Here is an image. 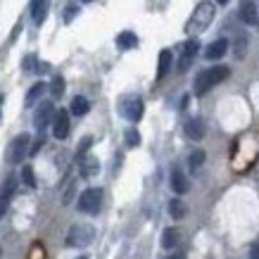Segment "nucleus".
<instances>
[{
    "label": "nucleus",
    "instance_id": "6e6552de",
    "mask_svg": "<svg viewBox=\"0 0 259 259\" xmlns=\"http://www.w3.org/2000/svg\"><path fill=\"white\" fill-rule=\"evenodd\" d=\"M69 112L67 110H60L55 112V119H53V136H55L57 141H64L67 136H69Z\"/></svg>",
    "mask_w": 259,
    "mask_h": 259
},
{
    "label": "nucleus",
    "instance_id": "0eeeda50",
    "mask_svg": "<svg viewBox=\"0 0 259 259\" xmlns=\"http://www.w3.org/2000/svg\"><path fill=\"white\" fill-rule=\"evenodd\" d=\"M53 119H55V107H53V102H40V107L36 110V114H33V126L43 134L48 126L53 124Z\"/></svg>",
    "mask_w": 259,
    "mask_h": 259
},
{
    "label": "nucleus",
    "instance_id": "f257e3e1",
    "mask_svg": "<svg viewBox=\"0 0 259 259\" xmlns=\"http://www.w3.org/2000/svg\"><path fill=\"white\" fill-rule=\"evenodd\" d=\"M228 76H231V69H228L226 64L209 67V69H204L197 74L195 83H193V91H195V95H204V93H209L214 86H219L221 81H226Z\"/></svg>",
    "mask_w": 259,
    "mask_h": 259
},
{
    "label": "nucleus",
    "instance_id": "bb28decb",
    "mask_svg": "<svg viewBox=\"0 0 259 259\" xmlns=\"http://www.w3.org/2000/svg\"><path fill=\"white\" fill-rule=\"evenodd\" d=\"M50 93H53V98H60V95L64 93V79L62 76H55V79H53V83H50Z\"/></svg>",
    "mask_w": 259,
    "mask_h": 259
},
{
    "label": "nucleus",
    "instance_id": "2f4dec72",
    "mask_svg": "<svg viewBox=\"0 0 259 259\" xmlns=\"http://www.w3.org/2000/svg\"><path fill=\"white\" fill-rule=\"evenodd\" d=\"M214 3H217V5H226L228 0H214Z\"/></svg>",
    "mask_w": 259,
    "mask_h": 259
},
{
    "label": "nucleus",
    "instance_id": "4468645a",
    "mask_svg": "<svg viewBox=\"0 0 259 259\" xmlns=\"http://www.w3.org/2000/svg\"><path fill=\"white\" fill-rule=\"evenodd\" d=\"M171 188L176 195H186L190 190L188 179H186V174L181 171V169H171Z\"/></svg>",
    "mask_w": 259,
    "mask_h": 259
},
{
    "label": "nucleus",
    "instance_id": "c756f323",
    "mask_svg": "<svg viewBox=\"0 0 259 259\" xmlns=\"http://www.w3.org/2000/svg\"><path fill=\"white\" fill-rule=\"evenodd\" d=\"M91 143H93V138H83V141H81L79 150H76V157H83V155H86V150L91 148Z\"/></svg>",
    "mask_w": 259,
    "mask_h": 259
},
{
    "label": "nucleus",
    "instance_id": "393cba45",
    "mask_svg": "<svg viewBox=\"0 0 259 259\" xmlns=\"http://www.w3.org/2000/svg\"><path fill=\"white\" fill-rule=\"evenodd\" d=\"M245 48H247V36H245V33H238L236 50H233V53H236V57H238V60H243V57H245Z\"/></svg>",
    "mask_w": 259,
    "mask_h": 259
},
{
    "label": "nucleus",
    "instance_id": "a878e982",
    "mask_svg": "<svg viewBox=\"0 0 259 259\" xmlns=\"http://www.w3.org/2000/svg\"><path fill=\"white\" fill-rule=\"evenodd\" d=\"M124 138H126V145L128 148H136V145H141V134L136 131V128H128L124 134Z\"/></svg>",
    "mask_w": 259,
    "mask_h": 259
},
{
    "label": "nucleus",
    "instance_id": "f03ea898",
    "mask_svg": "<svg viewBox=\"0 0 259 259\" xmlns=\"http://www.w3.org/2000/svg\"><path fill=\"white\" fill-rule=\"evenodd\" d=\"M214 3H209V0H202V3H197V8L193 10V15H190L188 24H186V31L190 33V36H195V33H202L209 29V24H212L214 19Z\"/></svg>",
    "mask_w": 259,
    "mask_h": 259
},
{
    "label": "nucleus",
    "instance_id": "9b49d317",
    "mask_svg": "<svg viewBox=\"0 0 259 259\" xmlns=\"http://www.w3.org/2000/svg\"><path fill=\"white\" fill-rule=\"evenodd\" d=\"M183 134H186V138H190V141H202L204 138V121L202 119H188L186 124H183Z\"/></svg>",
    "mask_w": 259,
    "mask_h": 259
},
{
    "label": "nucleus",
    "instance_id": "412c9836",
    "mask_svg": "<svg viewBox=\"0 0 259 259\" xmlns=\"http://www.w3.org/2000/svg\"><path fill=\"white\" fill-rule=\"evenodd\" d=\"M169 67H171V50H162L159 53V62H157V79H164Z\"/></svg>",
    "mask_w": 259,
    "mask_h": 259
},
{
    "label": "nucleus",
    "instance_id": "7c9ffc66",
    "mask_svg": "<svg viewBox=\"0 0 259 259\" xmlns=\"http://www.w3.org/2000/svg\"><path fill=\"white\" fill-rule=\"evenodd\" d=\"M43 143H46V141H43V136H40L38 141L33 143V148H31V152H29V155H36V152H38V150H40V148H43Z\"/></svg>",
    "mask_w": 259,
    "mask_h": 259
},
{
    "label": "nucleus",
    "instance_id": "f3484780",
    "mask_svg": "<svg viewBox=\"0 0 259 259\" xmlns=\"http://www.w3.org/2000/svg\"><path fill=\"white\" fill-rule=\"evenodd\" d=\"M117 46L121 48V50H134V48L138 46V36H136L134 31H121L117 36Z\"/></svg>",
    "mask_w": 259,
    "mask_h": 259
},
{
    "label": "nucleus",
    "instance_id": "1a4fd4ad",
    "mask_svg": "<svg viewBox=\"0 0 259 259\" xmlns=\"http://www.w3.org/2000/svg\"><path fill=\"white\" fill-rule=\"evenodd\" d=\"M197 50H200V40L197 38L186 40L183 53H181V57H179V71H188V67L193 64V60H195V55H197Z\"/></svg>",
    "mask_w": 259,
    "mask_h": 259
},
{
    "label": "nucleus",
    "instance_id": "423d86ee",
    "mask_svg": "<svg viewBox=\"0 0 259 259\" xmlns=\"http://www.w3.org/2000/svg\"><path fill=\"white\" fill-rule=\"evenodd\" d=\"M102 207V190L100 188H86L79 195V209L83 214H98Z\"/></svg>",
    "mask_w": 259,
    "mask_h": 259
},
{
    "label": "nucleus",
    "instance_id": "ddd939ff",
    "mask_svg": "<svg viewBox=\"0 0 259 259\" xmlns=\"http://www.w3.org/2000/svg\"><path fill=\"white\" fill-rule=\"evenodd\" d=\"M238 15H240V19H243L245 24H257L259 22L254 0H240V10H238Z\"/></svg>",
    "mask_w": 259,
    "mask_h": 259
},
{
    "label": "nucleus",
    "instance_id": "a211bd4d",
    "mask_svg": "<svg viewBox=\"0 0 259 259\" xmlns=\"http://www.w3.org/2000/svg\"><path fill=\"white\" fill-rule=\"evenodd\" d=\"M48 15V0H31V17L36 24H43Z\"/></svg>",
    "mask_w": 259,
    "mask_h": 259
},
{
    "label": "nucleus",
    "instance_id": "f8f14e48",
    "mask_svg": "<svg viewBox=\"0 0 259 259\" xmlns=\"http://www.w3.org/2000/svg\"><path fill=\"white\" fill-rule=\"evenodd\" d=\"M79 171L83 179H93L95 174L100 171V162L93 155H83V157H79Z\"/></svg>",
    "mask_w": 259,
    "mask_h": 259
},
{
    "label": "nucleus",
    "instance_id": "20e7f679",
    "mask_svg": "<svg viewBox=\"0 0 259 259\" xmlns=\"http://www.w3.org/2000/svg\"><path fill=\"white\" fill-rule=\"evenodd\" d=\"M119 112H121V117L128 119V121H141L143 119V112H145V105L138 95H126L119 100Z\"/></svg>",
    "mask_w": 259,
    "mask_h": 259
},
{
    "label": "nucleus",
    "instance_id": "cd10ccee",
    "mask_svg": "<svg viewBox=\"0 0 259 259\" xmlns=\"http://www.w3.org/2000/svg\"><path fill=\"white\" fill-rule=\"evenodd\" d=\"M36 69H38V60H36V55L24 57V71H36Z\"/></svg>",
    "mask_w": 259,
    "mask_h": 259
},
{
    "label": "nucleus",
    "instance_id": "5701e85b",
    "mask_svg": "<svg viewBox=\"0 0 259 259\" xmlns=\"http://www.w3.org/2000/svg\"><path fill=\"white\" fill-rule=\"evenodd\" d=\"M169 214H171L174 219H183L186 217V204L181 202V200H171L169 202Z\"/></svg>",
    "mask_w": 259,
    "mask_h": 259
},
{
    "label": "nucleus",
    "instance_id": "4be33fe9",
    "mask_svg": "<svg viewBox=\"0 0 259 259\" xmlns=\"http://www.w3.org/2000/svg\"><path fill=\"white\" fill-rule=\"evenodd\" d=\"M204 157H207V155H204V150H193V152H190V157H188V166L193 169V171H197V169L204 164Z\"/></svg>",
    "mask_w": 259,
    "mask_h": 259
},
{
    "label": "nucleus",
    "instance_id": "72a5a7b5",
    "mask_svg": "<svg viewBox=\"0 0 259 259\" xmlns=\"http://www.w3.org/2000/svg\"><path fill=\"white\" fill-rule=\"evenodd\" d=\"M81 3H93V0H81Z\"/></svg>",
    "mask_w": 259,
    "mask_h": 259
},
{
    "label": "nucleus",
    "instance_id": "9d476101",
    "mask_svg": "<svg viewBox=\"0 0 259 259\" xmlns=\"http://www.w3.org/2000/svg\"><path fill=\"white\" fill-rule=\"evenodd\" d=\"M15 193H17V176H8V181L0 188V217L5 214V209H8L10 200L15 197Z\"/></svg>",
    "mask_w": 259,
    "mask_h": 259
},
{
    "label": "nucleus",
    "instance_id": "b1692460",
    "mask_svg": "<svg viewBox=\"0 0 259 259\" xmlns=\"http://www.w3.org/2000/svg\"><path fill=\"white\" fill-rule=\"evenodd\" d=\"M22 181L24 186H29V188H36V176H33V169L29 164L22 166Z\"/></svg>",
    "mask_w": 259,
    "mask_h": 259
},
{
    "label": "nucleus",
    "instance_id": "f704fd0d",
    "mask_svg": "<svg viewBox=\"0 0 259 259\" xmlns=\"http://www.w3.org/2000/svg\"><path fill=\"white\" fill-rule=\"evenodd\" d=\"M79 259H86V257H79Z\"/></svg>",
    "mask_w": 259,
    "mask_h": 259
},
{
    "label": "nucleus",
    "instance_id": "c85d7f7f",
    "mask_svg": "<svg viewBox=\"0 0 259 259\" xmlns=\"http://www.w3.org/2000/svg\"><path fill=\"white\" fill-rule=\"evenodd\" d=\"M76 15H79V8H76V5H67V8H64V22L67 24H69Z\"/></svg>",
    "mask_w": 259,
    "mask_h": 259
},
{
    "label": "nucleus",
    "instance_id": "dca6fc26",
    "mask_svg": "<svg viewBox=\"0 0 259 259\" xmlns=\"http://www.w3.org/2000/svg\"><path fill=\"white\" fill-rule=\"evenodd\" d=\"M88 110H91V102H88L83 95H76V98L71 100L69 112L74 114V117H83V114H88Z\"/></svg>",
    "mask_w": 259,
    "mask_h": 259
},
{
    "label": "nucleus",
    "instance_id": "6ab92c4d",
    "mask_svg": "<svg viewBox=\"0 0 259 259\" xmlns=\"http://www.w3.org/2000/svg\"><path fill=\"white\" fill-rule=\"evenodd\" d=\"M179 240H181L179 228H166L164 233H162V247H164V250H174V247L179 245Z\"/></svg>",
    "mask_w": 259,
    "mask_h": 259
},
{
    "label": "nucleus",
    "instance_id": "473e14b6",
    "mask_svg": "<svg viewBox=\"0 0 259 259\" xmlns=\"http://www.w3.org/2000/svg\"><path fill=\"white\" fill-rule=\"evenodd\" d=\"M0 105H3V95H0ZM0 117H3V114H0Z\"/></svg>",
    "mask_w": 259,
    "mask_h": 259
},
{
    "label": "nucleus",
    "instance_id": "39448f33",
    "mask_svg": "<svg viewBox=\"0 0 259 259\" xmlns=\"http://www.w3.org/2000/svg\"><path fill=\"white\" fill-rule=\"evenodd\" d=\"M29 143H31V136L29 134L17 136L15 141L10 143V148H8V162L10 164H19V162H24V157L31 152V150H29Z\"/></svg>",
    "mask_w": 259,
    "mask_h": 259
},
{
    "label": "nucleus",
    "instance_id": "2eb2a0df",
    "mask_svg": "<svg viewBox=\"0 0 259 259\" xmlns=\"http://www.w3.org/2000/svg\"><path fill=\"white\" fill-rule=\"evenodd\" d=\"M226 50H228V40L226 38H219V40H214V43H209V46H207L204 57H207V60H221V57L226 55Z\"/></svg>",
    "mask_w": 259,
    "mask_h": 259
},
{
    "label": "nucleus",
    "instance_id": "aec40b11",
    "mask_svg": "<svg viewBox=\"0 0 259 259\" xmlns=\"http://www.w3.org/2000/svg\"><path fill=\"white\" fill-rule=\"evenodd\" d=\"M46 93V83H43V81H38V83H33L31 88H29V93H26V107H33V105H36V102L40 100V95Z\"/></svg>",
    "mask_w": 259,
    "mask_h": 259
},
{
    "label": "nucleus",
    "instance_id": "7ed1b4c3",
    "mask_svg": "<svg viewBox=\"0 0 259 259\" xmlns=\"http://www.w3.org/2000/svg\"><path fill=\"white\" fill-rule=\"evenodd\" d=\"M95 238V228L91 224H74L67 233V245L69 247H88Z\"/></svg>",
    "mask_w": 259,
    "mask_h": 259
}]
</instances>
